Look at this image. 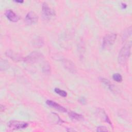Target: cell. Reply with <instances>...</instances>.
Masks as SVG:
<instances>
[{
    "label": "cell",
    "instance_id": "6da1fadb",
    "mask_svg": "<svg viewBox=\"0 0 132 132\" xmlns=\"http://www.w3.org/2000/svg\"><path fill=\"white\" fill-rule=\"evenodd\" d=\"M131 46V43H128L124 45L121 49L118 56V61L121 65L125 64L129 57L130 55Z\"/></svg>",
    "mask_w": 132,
    "mask_h": 132
},
{
    "label": "cell",
    "instance_id": "7a4b0ae2",
    "mask_svg": "<svg viewBox=\"0 0 132 132\" xmlns=\"http://www.w3.org/2000/svg\"><path fill=\"white\" fill-rule=\"evenodd\" d=\"M117 38V35L111 33L106 35L103 38L102 42V48L104 49L108 48L112 46Z\"/></svg>",
    "mask_w": 132,
    "mask_h": 132
},
{
    "label": "cell",
    "instance_id": "3957f363",
    "mask_svg": "<svg viewBox=\"0 0 132 132\" xmlns=\"http://www.w3.org/2000/svg\"><path fill=\"white\" fill-rule=\"evenodd\" d=\"M42 12L43 16L46 20H50L55 15V11L52 9L46 3H44L42 6Z\"/></svg>",
    "mask_w": 132,
    "mask_h": 132
},
{
    "label": "cell",
    "instance_id": "277c9868",
    "mask_svg": "<svg viewBox=\"0 0 132 132\" xmlns=\"http://www.w3.org/2000/svg\"><path fill=\"white\" fill-rule=\"evenodd\" d=\"M43 57V55L39 52H33L28 56L23 58V61L28 63H34L42 59Z\"/></svg>",
    "mask_w": 132,
    "mask_h": 132
},
{
    "label": "cell",
    "instance_id": "5b68a950",
    "mask_svg": "<svg viewBox=\"0 0 132 132\" xmlns=\"http://www.w3.org/2000/svg\"><path fill=\"white\" fill-rule=\"evenodd\" d=\"M8 127L13 130L24 129L28 127V124L23 121H19L15 120H11L8 123Z\"/></svg>",
    "mask_w": 132,
    "mask_h": 132
},
{
    "label": "cell",
    "instance_id": "8992f818",
    "mask_svg": "<svg viewBox=\"0 0 132 132\" xmlns=\"http://www.w3.org/2000/svg\"><path fill=\"white\" fill-rule=\"evenodd\" d=\"M25 20L27 24L31 25L37 22L38 16L34 12L30 11L26 14Z\"/></svg>",
    "mask_w": 132,
    "mask_h": 132
},
{
    "label": "cell",
    "instance_id": "52a82bcc",
    "mask_svg": "<svg viewBox=\"0 0 132 132\" xmlns=\"http://www.w3.org/2000/svg\"><path fill=\"white\" fill-rule=\"evenodd\" d=\"M62 63L63 67L67 69L68 71H70L72 73H75L76 72V68L74 64V63L70 60L68 59H63Z\"/></svg>",
    "mask_w": 132,
    "mask_h": 132
},
{
    "label": "cell",
    "instance_id": "ba28073f",
    "mask_svg": "<svg viewBox=\"0 0 132 132\" xmlns=\"http://www.w3.org/2000/svg\"><path fill=\"white\" fill-rule=\"evenodd\" d=\"M46 103L49 106L56 109L57 110H58L60 112H65L67 111V109L65 108L64 107L62 106L61 105H59V104H58L56 102H55L54 101H53L52 100H47L46 102Z\"/></svg>",
    "mask_w": 132,
    "mask_h": 132
},
{
    "label": "cell",
    "instance_id": "9c48e42d",
    "mask_svg": "<svg viewBox=\"0 0 132 132\" xmlns=\"http://www.w3.org/2000/svg\"><path fill=\"white\" fill-rule=\"evenodd\" d=\"M5 14L7 18L11 22H16L19 19L20 17L15 12H14L12 10L8 9L5 11Z\"/></svg>",
    "mask_w": 132,
    "mask_h": 132
},
{
    "label": "cell",
    "instance_id": "30bf717a",
    "mask_svg": "<svg viewBox=\"0 0 132 132\" xmlns=\"http://www.w3.org/2000/svg\"><path fill=\"white\" fill-rule=\"evenodd\" d=\"M100 80L103 84H104L107 87H108V88L112 92H116V89L115 86L108 80L107 79L105 78H103V77H100Z\"/></svg>",
    "mask_w": 132,
    "mask_h": 132
},
{
    "label": "cell",
    "instance_id": "8fae6325",
    "mask_svg": "<svg viewBox=\"0 0 132 132\" xmlns=\"http://www.w3.org/2000/svg\"><path fill=\"white\" fill-rule=\"evenodd\" d=\"M97 112L98 113V115L103 120H104L105 122L108 123L110 125L112 126V123L110 121V120L109 119L108 115L106 113V112L104 110L102 109H100L99 111H97Z\"/></svg>",
    "mask_w": 132,
    "mask_h": 132
},
{
    "label": "cell",
    "instance_id": "7c38bea8",
    "mask_svg": "<svg viewBox=\"0 0 132 132\" xmlns=\"http://www.w3.org/2000/svg\"><path fill=\"white\" fill-rule=\"evenodd\" d=\"M6 55L9 57L10 58H11L12 59H13V60H15L16 61H19L20 60H23V58L21 57V56H20L19 55L14 53L12 51H7V52L6 53Z\"/></svg>",
    "mask_w": 132,
    "mask_h": 132
},
{
    "label": "cell",
    "instance_id": "4fadbf2b",
    "mask_svg": "<svg viewBox=\"0 0 132 132\" xmlns=\"http://www.w3.org/2000/svg\"><path fill=\"white\" fill-rule=\"evenodd\" d=\"M68 114L70 118L76 121H80L84 119V117L82 115L77 113L73 111H70L68 113Z\"/></svg>",
    "mask_w": 132,
    "mask_h": 132
},
{
    "label": "cell",
    "instance_id": "5bb4252c",
    "mask_svg": "<svg viewBox=\"0 0 132 132\" xmlns=\"http://www.w3.org/2000/svg\"><path fill=\"white\" fill-rule=\"evenodd\" d=\"M54 91L57 94H59L60 96H61L62 97H66L67 96V93L65 91L61 90L59 88H55Z\"/></svg>",
    "mask_w": 132,
    "mask_h": 132
},
{
    "label": "cell",
    "instance_id": "9a60e30c",
    "mask_svg": "<svg viewBox=\"0 0 132 132\" xmlns=\"http://www.w3.org/2000/svg\"><path fill=\"white\" fill-rule=\"evenodd\" d=\"M113 79L117 82H121L122 81V76L119 73H114L112 75Z\"/></svg>",
    "mask_w": 132,
    "mask_h": 132
},
{
    "label": "cell",
    "instance_id": "2e32d148",
    "mask_svg": "<svg viewBox=\"0 0 132 132\" xmlns=\"http://www.w3.org/2000/svg\"><path fill=\"white\" fill-rule=\"evenodd\" d=\"M131 32V27L130 26L128 28V29L125 31V32L123 34V39L125 40L126 39L130 34Z\"/></svg>",
    "mask_w": 132,
    "mask_h": 132
},
{
    "label": "cell",
    "instance_id": "e0dca14e",
    "mask_svg": "<svg viewBox=\"0 0 132 132\" xmlns=\"http://www.w3.org/2000/svg\"><path fill=\"white\" fill-rule=\"evenodd\" d=\"M50 65H49V64L48 63H47L46 64L45 63L43 67V71L45 73H50Z\"/></svg>",
    "mask_w": 132,
    "mask_h": 132
},
{
    "label": "cell",
    "instance_id": "ac0fdd59",
    "mask_svg": "<svg viewBox=\"0 0 132 132\" xmlns=\"http://www.w3.org/2000/svg\"><path fill=\"white\" fill-rule=\"evenodd\" d=\"M96 131H108V130L105 126H100L97 127Z\"/></svg>",
    "mask_w": 132,
    "mask_h": 132
},
{
    "label": "cell",
    "instance_id": "d6986e66",
    "mask_svg": "<svg viewBox=\"0 0 132 132\" xmlns=\"http://www.w3.org/2000/svg\"><path fill=\"white\" fill-rule=\"evenodd\" d=\"M79 102L82 104H85L86 103V99L84 97H81L79 98Z\"/></svg>",
    "mask_w": 132,
    "mask_h": 132
},
{
    "label": "cell",
    "instance_id": "ffe728a7",
    "mask_svg": "<svg viewBox=\"0 0 132 132\" xmlns=\"http://www.w3.org/2000/svg\"><path fill=\"white\" fill-rule=\"evenodd\" d=\"M121 7L122 9H125L127 7V5L125 3H121Z\"/></svg>",
    "mask_w": 132,
    "mask_h": 132
},
{
    "label": "cell",
    "instance_id": "44dd1931",
    "mask_svg": "<svg viewBox=\"0 0 132 132\" xmlns=\"http://www.w3.org/2000/svg\"><path fill=\"white\" fill-rule=\"evenodd\" d=\"M0 108H1V112H3V111H4V110H5V107L4 106H3V105H1V107H0Z\"/></svg>",
    "mask_w": 132,
    "mask_h": 132
},
{
    "label": "cell",
    "instance_id": "7402d4cb",
    "mask_svg": "<svg viewBox=\"0 0 132 132\" xmlns=\"http://www.w3.org/2000/svg\"><path fill=\"white\" fill-rule=\"evenodd\" d=\"M16 3H23V1H14Z\"/></svg>",
    "mask_w": 132,
    "mask_h": 132
}]
</instances>
